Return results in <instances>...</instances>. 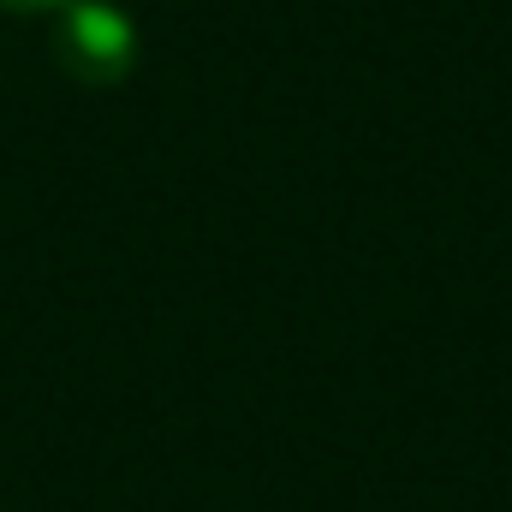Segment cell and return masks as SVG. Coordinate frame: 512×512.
I'll return each instance as SVG.
<instances>
[{"mask_svg": "<svg viewBox=\"0 0 512 512\" xmlns=\"http://www.w3.org/2000/svg\"><path fill=\"white\" fill-rule=\"evenodd\" d=\"M54 66L84 90H114L137 66V24L114 0H72L54 24Z\"/></svg>", "mask_w": 512, "mask_h": 512, "instance_id": "cell-1", "label": "cell"}, {"mask_svg": "<svg viewBox=\"0 0 512 512\" xmlns=\"http://www.w3.org/2000/svg\"><path fill=\"white\" fill-rule=\"evenodd\" d=\"M6 12H60V6H72V0H0Z\"/></svg>", "mask_w": 512, "mask_h": 512, "instance_id": "cell-2", "label": "cell"}]
</instances>
